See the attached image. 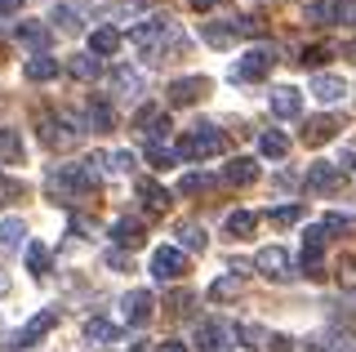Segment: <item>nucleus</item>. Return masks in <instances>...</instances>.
Instances as JSON below:
<instances>
[{"label": "nucleus", "mask_w": 356, "mask_h": 352, "mask_svg": "<svg viewBox=\"0 0 356 352\" xmlns=\"http://www.w3.org/2000/svg\"><path fill=\"white\" fill-rule=\"evenodd\" d=\"M218 152H222V134H218L214 125H196L192 134L178 138L174 157L178 161H205V157H218Z\"/></svg>", "instance_id": "obj_1"}, {"label": "nucleus", "mask_w": 356, "mask_h": 352, "mask_svg": "<svg viewBox=\"0 0 356 352\" xmlns=\"http://www.w3.org/2000/svg\"><path fill=\"white\" fill-rule=\"evenodd\" d=\"M272 63H276V49H245L236 63H232V81H263L267 72H272Z\"/></svg>", "instance_id": "obj_2"}, {"label": "nucleus", "mask_w": 356, "mask_h": 352, "mask_svg": "<svg viewBox=\"0 0 356 352\" xmlns=\"http://www.w3.org/2000/svg\"><path fill=\"white\" fill-rule=\"evenodd\" d=\"M232 344H236V326H227V321H200L196 326V348L200 352H227Z\"/></svg>", "instance_id": "obj_3"}, {"label": "nucleus", "mask_w": 356, "mask_h": 352, "mask_svg": "<svg viewBox=\"0 0 356 352\" xmlns=\"http://www.w3.org/2000/svg\"><path fill=\"white\" fill-rule=\"evenodd\" d=\"M183 272H187V255H183L178 246H161V250L152 255V277H156V281H178Z\"/></svg>", "instance_id": "obj_4"}, {"label": "nucleus", "mask_w": 356, "mask_h": 352, "mask_svg": "<svg viewBox=\"0 0 356 352\" xmlns=\"http://www.w3.org/2000/svg\"><path fill=\"white\" fill-rule=\"evenodd\" d=\"M254 268H259L267 281H289V277H294V272H289V255H285L281 246L259 250V255H254Z\"/></svg>", "instance_id": "obj_5"}, {"label": "nucleus", "mask_w": 356, "mask_h": 352, "mask_svg": "<svg viewBox=\"0 0 356 352\" xmlns=\"http://www.w3.org/2000/svg\"><path fill=\"white\" fill-rule=\"evenodd\" d=\"M307 192H330V188H339L343 183V170L334 161H316V165H307Z\"/></svg>", "instance_id": "obj_6"}, {"label": "nucleus", "mask_w": 356, "mask_h": 352, "mask_svg": "<svg viewBox=\"0 0 356 352\" xmlns=\"http://www.w3.org/2000/svg\"><path fill=\"white\" fill-rule=\"evenodd\" d=\"M267 103H272V116H281V120H294L298 112H303V94H298L294 85H276Z\"/></svg>", "instance_id": "obj_7"}, {"label": "nucleus", "mask_w": 356, "mask_h": 352, "mask_svg": "<svg viewBox=\"0 0 356 352\" xmlns=\"http://www.w3.org/2000/svg\"><path fill=\"white\" fill-rule=\"evenodd\" d=\"M205 94H209V81H205V76H178V81L170 85V103L174 107L196 103V98H205Z\"/></svg>", "instance_id": "obj_8"}, {"label": "nucleus", "mask_w": 356, "mask_h": 352, "mask_svg": "<svg viewBox=\"0 0 356 352\" xmlns=\"http://www.w3.org/2000/svg\"><path fill=\"white\" fill-rule=\"evenodd\" d=\"M125 321L129 326H147L152 321V294L147 290H129L125 294Z\"/></svg>", "instance_id": "obj_9"}, {"label": "nucleus", "mask_w": 356, "mask_h": 352, "mask_svg": "<svg viewBox=\"0 0 356 352\" xmlns=\"http://www.w3.org/2000/svg\"><path fill=\"white\" fill-rule=\"evenodd\" d=\"M161 36H170V18H152V23H143V27L129 31V40L138 49H156V40H161Z\"/></svg>", "instance_id": "obj_10"}, {"label": "nucleus", "mask_w": 356, "mask_h": 352, "mask_svg": "<svg viewBox=\"0 0 356 352\" xmlns=\"http://www.w3.org/2000/svg\"><path fill=\"white\" fill-rule=\"evenodd\" d=\"M120 49V31L116 27H94L89 31V58H107Z\"/></svg>", "instance_id": "obj_11"}, {"label": "nucleus", "mask_w": 356, "mask_h": 352, "mask_svg": "<svg viewBox=\"0 0 356 352\" xmlns=\"http://www.w3.org/2000/svg\"><path fill=\"white\" fill-rule=\"evenodd\" d=\"M334 134H339V120H334V116H312L307 125H303V143H312V147L330 143Z\"/></svg>", "instance_id": "obj_12"}, {"label": "nucleus", "mask_w": 356, "mask_h": 352, "mask_svg": "<svg viewBox=\"0 0 356 352\" xmlns=\"http://www.w3.org/2000/svg\"><path fill=\"white\" fill-rule=\"evenodd\" d=\"M22 76H27V81H36V85L54 81V76H58V58H49V54H36V58L22 63Z\"/></svg>", "instance_id": "obj_13"}, {"label": "nucleus", "mask_w": 356, "mask_h": 352, "mask_svg": "<svg viewBox=\"0 0 356 352\" xmlns=\"http://www.w3.org/2000/svg\"><path fill=\"white\" fill-rule=\"evenodd\" d=\"M54 326H58V307H44L40 317H31V321H27V330L18 335V344H36V339H40V335H49Z\"/></svg>", "instance_id": "obj_14"}, {"label": "nucleus", "mask_w": 356, "mask_h": 352, "mask_svg": "<svg viewBox=\"0 0 356 352\" xmlns=\"http://www.w3.org/2000/svg\"><path fill=\"white\" fill-rule=\"evenodd\" d=\"M312 94H316L321 103H339V98L348 94V85H343L339 76H316V81H312Z\"/></svg>", "instance_id": "obj_15"}, {"label": "nucleus", "mask_w": 356, "mask_h": 352, "mask_svg": "<svg viewBox=\"0 0 356 352\" xmlns=\"http://www.w3.org/2000/svg\"><path fill=\"white\" fill-rule=\"evenodd\" d=\"M222 179H227V183H254V179H259V161L236 157V161L227 165V170H222Z\"/></svg>", "instance_id": "obj_16"}, {"label": "nucleus", "mask_w": 356, "mask_h": 352, "mask_svg": "<svg viewBox=\"0 0 356 352\" xmlns=\"http://www.w3.org/2000/svg\"><path fill=\"white\" fill-rule=\"evenodd\" d=\"M111 237H116V246H143V223H138V218H120V223L116 227H111Z\"/></svg>", "instance_id": "obj_17"}, {"label": "nucleus", "mask_w": 356, "mask_h": 352, "mask_svg": "<svg viewBox=\"0 0 356 352\" xmlns=\"http://www.w3.org/2000/svg\"><path fill=\"white\" fill-rule=\"evenodd\" d=\"M27 272L31 277H44V272H49V250H44V241H27Z\"/></svg>", "instance_id": "obj_18"}, {"label": "nucleus", "mask_w": 356, "mask_h": 352, "mask_svg": "<svg viewBox=\"0 0 356 352\" xmlns=\"http://www.w3.org/2000/svg\"><path fill=\"white\" fill-rule=\"evenodd\" d=\"M18 40L31 45V49H44V45H49V27H44V23H18Z\"/></svg>", "instance_id": "obj_19"}, {"label": "nucleus", "mask_w": 356, "mask_h": 352, "mask_svg": "<svg viewBox=\"0 0 356 352\" xmlns=\"http://www.w3.org/2000/svg\"><path fill=\"white\" fill-rule=\"evenodd\" d=\"M138 196H143V201H147V205H152V210H165V205H170V201H174V196H170V192H165V188H161V183H152V179H143V183H138Z\"/></svg>", "instance_id": "obj_20"}, {"label": "nucleus", "mask_w": 356, "mask_h": 352, "mask_svg": "<svg viewBox=\"0 0 356 352\" xmlns=\"http://www.w3.org/2000/svg\"><path fill=\"white\" fill-rule=\"evenodd\" d=\"M0 157L5 161H22V134L9 125H0Z\"/></svg>", "instance_id": "obj_21"}, {"label": "nucleus", "mask_w": 356, "mask_h": 352, "mask_svg": "<svg viewBox=\"0 0 356 352\" xmlns=\"http://www.w3.org/2000/svg\"><path fill=\"white\" fill-rule=\"evenodd\" d=\"M22 237H27L22 218H5V223H0V246H5V250H18V246H22Z\"/></svg>", "instance_id": "obj_22"}, {"label": "nucleus", "mask_w": 356, "mask_h": 352, "mask_svg": "<svg viewBox=\"0 0 356 352\" xmlns=\"http://www.w3.org/2000/svg\"><path fill=\"white\" fill-rule=\"evenodd\" d=\"M54 23H58L63 31H81V27H85V23H81V9L67 5V0H63V5H54Z\"/></svg>", "instance_id": "obj_23"}, {"label": "nucleus", "mask_w": 356, "mask_h": 352, "mask_svg": "<svg viewBox=\"0 0 356 352\" xmlns=\"http://www.w3.org/2000/svg\"><path fill=\"white\" fill-rule=\"evenodd\" d=\"M143 157H147L156 170H170V165H178L174 147H165V143H147V147H143Z\"/></svg>", "instance_id": "obj_24"}, {"label": "nucleus", "mask_w": 356, "mask_h": 352, "mask_svg": "<svg viewBox=\"0 0 356 352\" xmlns=\"http://www.w3.org/2000/svg\"><path fill=\"white\" fill-rule=\"evenodd\" d=\"M254 227H259V218H254L250 210H232V214H227V232H232V237H250Z\"/></svg>", "instance_id": "obj_25"}, {"label": "nucleus", "mask_w": 356, "mask_h": 352, "mask_svg": "<svg viewBox=\"0 0 356 352\" xmlns=\"http://www.w3.org/2000/svg\"><path fill=\"white\" fill-rule=\"evenodd\" d=\"M259 147H263V157H272V161H281L285 152H289V138L281 134V129H272V134H263L259 138Z\"/></svg>", "instance_id": "obj_26"}, {"label": "nucleus", "mask_w": 356, "mask_h": 352, "mask_svg": "<svg viewBox=\"0 0 356 352\" xmlns=\"http://www.w3.org/2000/svg\"><path fill=\"white\" fill-rule=\"evenodd\" d=\"M85 335L94 339V344H111V339H120V330L111 326V321H103V317H94V321L85 326Z\"/></svg>", "instance_id": "obj_27"}, {"label": "nucleus", "mask_w": 356, "mask_h": 352, "mask_svg": "<svg viewBox=\"0 0 356 352\" xmlns=\"http://www.w3.org/2000/svg\"><path fill=\"white\" fill-rule=\"evenodd\" d=\"M178 241H183V250H205V227L200 223H178Z\"/></svg>", "instance_id": "obj_28"}, {"label": "nucleus", "mask_w": 356, "mask_h": 352, "mask_svg": "<svg viewBox=\"0 0 356 352\" xmlns=\"http://www.w3.org/2000/svg\"><path fill=\"white\" fill-rule=\"evenodd\" d=\"M67 72L81 76V81H94V76H98V58H89V54H76V58L67 63Z\"/></svg>", "instance_id": "obj_29"}, {"label": "nucleus", "mask_w": 356, "mask_h": 352, "mask_svg": "<svg viewBox=\"0 0 356 352\" xmlns=\"http://www.w3.org/2000/svg\"><path fill=\"white\" fill-rule=\"evenodd\" d=\"M330 58H334L330 45H312V49H303V58H298V63H303V67H312V72H321Z\"/></svg>", "instance_id": "obj_30"}, {"label": "nucleus", "mask_w": 356, "mask_h": 352, "mask_svg": "<svg viewBox=\"0 0 356 352\" xmlns=\"http://www.w3.org/2000/svg\"><path fill=\"white\" fill-rule=\"evenodd\" d=\"M200 40H209V45H227L232 40V23H200Z\"/></svg>", "instance_id": "obj_31"}, {"label": "nucleus", "mask_w": 356, "mask_h": 352, "mask_svg": "<svg viewBox=\"0 0 356 352\" xmlns=\"http://www.w3.org/2000/svg\"><path fill=\"white\" fill-rule=\"evenodd\" d=\"M303 214H307L303 205H281V210H272V227H294Z\"/></svg>", "instance_id": "obj_32"}, {"label": "nucleus", "mask_w": 356, "mask_h": 352, "mask_svg": "<svg viewBox=\"0 0 356 352\" xmlns=\"http://www.w3.org/2000/svg\"><path fill=\"white\" fill-rule=\"evenodd\" d=\"M89 129H111V107L98 98V103H89Z\"/></svg>", "instance_id": "obj_33"}, {"label": "nucleus", "mask_w": 356, "mask_h": 352, "mask_svg": "<svg viewBox=\"0 0 356 352\" xmlns=\"http://www.w3.org/2000/svg\"><path fill=\"white\" fill-rule=\"evenodd\" d=\"M236 290H241V281H236V272H232V277H218L209 285V299H232Z\"/></svg>", "instance_id": "obj_34"}, {"label": "nucleus", "mask_w": 356, "mask_h": 352, "mask_svg": "<svg viewBox=\"0 0 356 352\" xmlns=\"http://www.w3.org/2000/svg\"><path fill=\"white\" fill-rule=\"evenodd\" d=\"M321 232L334 237V232H356V218H343V214H330L325 223H321Z\"/></svg>", "instance_id": "obj_35"}, {"label": "nucleus", "mask_w": 356, "mask_h": 352, "mask_svg": "<svg viewBox=\"0 0 356 352\" xmlns=\"http://www.w3.org/2000/svg\"><path fill=\"white\" fill-rule=\"evenodd\" d=\"M111 81H116V90H129V94H138V90H143V81H138V76H134L129 67H116V72H111Z\"/></svg>", "instance_id": "obj_36"}, {"label": "nucleus", "mask_w": 356, "mask_h": 352, "mask_svg": "<svg viewBox=\"0 0 356 352\" xmlns=\"http://www.w3.org/2000/svg\"><path fill=\"white\" fill-rule=\"evenodd\" d=\"M200 188H209V174H187V179L178 183V192H183V196H196Z\"/></svg>", "instance_id": "obj_37"}, {"label": "nucleus", "mask_w": 356, "mask_h": 352, "mask_svg": "<svg viewBox=\"0 0 356 352\" xmlns=\"http://www.w3.org/2000/svg\"><path fill=\"white\" fill-rule=\"evenodd\" d=\"M18 196H22V183H18V179H0V205L18 201Z\"/></svg>", "instance_id": "obj_38"}, {"label": "nucleus", "mask_w": 356, "mask_h": 352, "mask_svg": "<svg viewBox=\"0 0 356 352\" xmlns=\"http://www.w3.org/2000/svg\"><path fill=\"white\" fill-rule=\"evenodd\" d=\"M330 14L339 18V23H356V0H339V5H334Z\"/></svg>", "instance_id": "obj_39"}, {"label": "nucleus", "mask_w": 356, "mask_h": 352, "mask_svg": "<svg viewBox=\"0 0 356 352\" xmlns=\"http://www.w3.org/2000/svg\"><path fill=\"white\" fill-rule=\"evenodd\" d=\"M165 307H170V312H187V307H192V294H187V290H174L170 299H165Z\"/></svg>", "instance_id": "obj_40"}, {"label": "nucleus", "mask_w": 356, "mask_h": 352, "mask_svg": "<svg viewBox=\"0 0 356 352\" xmlns=\"http://www.w3.org/2000/svg\"><path fill=\"white\" fill-rule=\"evenodd\" d=\"M107 263H111L116 272H134V259L125 255V250H111V255H107Z\"/></svg>", "instance_id": "obj_41"}, {"label": "nucleus", "mask_w": 356, "mask_h": 352, "mask_svg": "<svg viewBox=\"0 0 356 352\" xmlns=\"http://www.w3.org/2000/svg\"><path fill=\"white\" fill-rule=\"evenodd\" d=\"M267 344H272V352H294V339H289V335H272Z\"/></svg>", "instance_id": "obj_42"}, {"label": "nucleus", "mask_w": 356, "mask_h": 352, "mask_svg": "<svg viewBox=\"0 0 356 352\" xmlns=\"http://www.w3.org/2000/svg\"><path fill=\"white\" fill-rule=\"evenodd\" d=\"M111 170H134V152H116V157H111Z\"/></svg>", "instance_id": "obj_43"}, {"label": "nucleus", "mask_w": 356, "mask_h": 352, "mask_svg": "<svg viewBox=\"0 0 356 352\" xmlns=\"http://www.w3.org/2000/svg\"><path fill=\"white\" fill-rule=\"evenodd\" d=\"M22 9V0H0V14H18Z\"/></svg>", "instance_id": "obj_44"}, {"label": "nucleus", "mask_w": 356, "mask_h": 352, "mask_svg": "<svg viewBox=\"0 0 356 352\" xmlns=\"http://www.w3.org/2000/svg\"><path fill=\"white\" fill-rule=\"evenodd\" d=\"M161 352H187V348L178 344V339H165V344H161Z\"/></svg>", "instance_id": "obj_45"}, {"label": "nucleus", "mask_w": 356, "mask_h": 352, "mask_svg": "<svg viewBox=\"0 0 356 352\" xmlns=\"http://www.w3.org/2000/svg\"><path fill=\"white\" fill-rule=\"evenodd\" d=\"M343 58H352V63H356V40H348V45H343Z\"/></svg>", "instance_id": "obj_46"}, {"label": "nucleus", "mask_w": 356, "mask_h": 352, "mask_svg": "<svg viewBox=\"0 0 356 352\" xmlns=\"http://www.w3.org/2000/svg\"><path fill=\"white\" fill-rule=\"evenodd\" d=\"M192 5H196V9H214L218 0H192Z\"/></svg>", "instance_id": "obj_47"}, {"label": "nucleus", "mask_w": 356, "mask_h": 352, "mask_svg": "<svg viewBox=\"0 0 356 352\" xmlns=\"http://www.w3.org/2000/svg\"><path fill=\"white\" fill-rule=\"evenodd\" d=\"M9 290V277H0V294H5Z\"/></svg>", "instance_id": "obj_48"}, {"label": "nucleus", "mask_w": 356, "mask_h": 352, "mask_svg": "<svg viewBox=\"0 0 356 352\" xmlns=\"http://www.w3.org/2000/svg\"><path fill=\"white\" fill-rule=\"evenodd\" d=\"M312 352H316V348H312Z\"/></svg>", "instance_id": "obj_49"}]
</instances>
